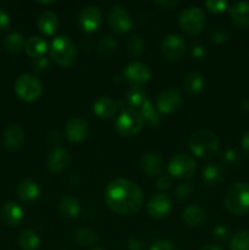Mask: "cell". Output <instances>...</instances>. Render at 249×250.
I'll list each match as a JSON object with an SVG mask.
<instances>
[{
    "instance_id": "37",
    "label": "cell",
    "mask_w": 249,
    "mask_h": 250,
    "mask_svg": "<svg viewBox=\"0 0 249 250\" xmlns=\"http://www.w3.org/2000/svg\"><path fill=\"white\" fill-rule=\"evenodd\" d=\"M210 39L216 44H225L229 41V34L225 28L215 27L210 32Z\"/></svg>"
},
{
    "instance_id": "47",
    "label": "cell",
    "mask_w": 249,
    "mask_h": 250,
    "mask_svg": "<svg viewBox=\"0 0 249 250\" xmlns=\"http://www.w3.org/2000/svg\"><path fill=\"white\" fill-rule=\"evenodd\" d=\"M128 248L129 250H142L143 249V242L137 237H132L128 241Z\"/></svg>"
},
{
    "instance_id": "42",
    "label": "cell",
    "mask_w": 249,
    "mask_h": 250,
    "mask_svg": "<svg viewBox=\"0 0 249 250\" xmlns=\"http://www.w3.org/2000/svg\"><path fill=\"white\" fill-rule=\"evenodd\" d=\"M172 185V178L170 175H161L156 181V187L161 190H166Z\"/></svg>"
},
{
    "instance_id": "41",
    "label": "cell",
    "mask_w": 249,
    "mask_h": 250,
    "mask_svg": "<svg viewBox=\"0 0 249 250\" xmlns=\"http://www.w3.org/2000/svg\"><path fill=\"white\" fill-rule=\"evenodd\" d=\"M49 66V61L45 56H39V58L33 59L32 61V68H33L36 72H43L44 70H46Z\"/></svg>"
},
{
    "instance_id": "38",
    "label": "cell",
    "mask_w": 249,
    "mask_h": 250,
    "mask_svg": "<svg viewBox=\"0 0 249 250\" xmlns=\"http://www.w3.org/2000/svg\"><path fill=\"white\" fill-rule=\"evenodd\" d=\"M194 187L190 182H183L176 188V198L178 200H186L192 195Z\"/></svg>"
},
{
    "instance_id": "31",
    "label": "cell",
    "mask_w": 249,
    "mask_h": 250,
    "mask_svg": "<svg viewBox=\"0 0 249 250\" xmlns=\"http://www.w3.org/2000/svg\"><path fill=\"white\" fill-rule=\"evenodd\" d=\"M139 112H141L142 117H143L144 122L149 125L150 127H156L160 124V112L158 111L156 106L154 107V105L151 104L150 100H146L144 103L143 106L139 109Z\"/></svg>"
},
{
    "instance_id": "24",
    "label": "cell",
    "mask_w": 249,
    "mask_h": 250,
    "mask_svg": "<svg viewBox=\"0 0 249 250\" xmlns=\"http://www.w3.org/2000/svg\"><path fill=\"white\" fill-rule=\"evenodd\" d=\"M183 220L190 227H199L205 221V210L198 205H189L183 210Z\"/></svg>"
},
{
    "instance_id": "40",
    "label": "cell",
    "mask_w": 249,
    "mask_h": 250,
    "mask_svg": "<svg viewBox=\"0 0 249 250\" xmlns=\"http://www.w3.org/2000/svg\"><path fill=\"white\" fill-rule=\"evenodd\" d=\"M149 250H177V248L172 242L167 241V239H158L151 244Z\"/></svg>"
},
{
    "instance_id": "49",
    "label": "cell",
    "mask_w": 249,
    "mask_h": 250,
    "mask_svg": "<svg viewBox=\"0 0 249 250\" xmlns=\"http://www.w3.org/2000/svg\"><path fill=\"white\" fill-rule=\"evenodd\" d=\"M156 4L159 6L164 7V9H173V7L180 4V1L178 0H164V1L159 0V1H156Z\"/></svg>"
},
{
    "instance_id": "51",
    "label": "cell",
    "mask_w": 249,
    "mask_h": 250,
    "mask_svg": "<svg viewBox=\"0 0 249 250\" xmlns=\"http://www.w3.org/2000/svg\"><path fill=\"white\" fill-rule=\"evenodd\" d=\"M241 109L244 111H249V98H244L241 102Z\"/></svg>"
},
{
    "instance_id": "14",
    "label": "cell",
    "mask_w": 249,
    "mask_h": 250,
    "mask_svg": "<svg viewBox=\"0 0 249 250\" xmlns=\"http://www.w3.org/2000/svg\"><path fill=\"white\" fill-rule=\"evenodd\" d=\"M102 19L103 15L99 7L89 5V6H85L81 10L80 15H78V23L83 31L90 33V32H94L99 28Z\"/></svg>"
},
{
    "instance_id": "22",
    "label": "cell",
    "mask_w": 249,
    "mask_h": 250,
    "mask_svg": "<svg viewBox=\"0 0 249 250\" xmlns=\"http://www.w3.org/2000/svg\"><path fill=\"white\" fill-rule=\"evenodd\" d=\"M58 209L62 216L67 217V219H75L80 215L81 205L75 197L66 194L59 202Z\"/></svg>"
},
{
    "instance_id": "18",
    "label": "cell",
    "mask_w": 249,
    "mask_h": 250,
    "mask_svg": "<svg viewBox=\"0 0 249 250\" xmlns=\"http://www.w3.org/2000/svg\"><path fill=\"white\" fill-rule=\"evenodd\" d=\"M229 15L232 17V21L238 28L249 29V2L248 1H238L234 2L229 7Z\"/></svg>"
},
{
    "instance_id": "4",
    "label": "cell",
    "mask_w": 249,
    "mask_h": 250,
    "mask_svg": "<svg viewBox=\"0 0 249 250\" xmlns=\"http://www.w3.org/2000/svg\"><path fill=\"white\" fill-rule=\"evenodd\" d=\"M50 56L60 67H70L77 56V50L68 36H58L50 45Z\"/></svg>"
},
{
    "instance_id": "26",
    "label": "cell",
    "mask_w": 249,
    "mask_h": 250,
    "mask_svg": "<svg viewBox=\"0 0 249 250\" xmlns=\"http://www.w3.org/2000/svg\"><path fill=\"white\" fill-rule=\"evenodd\" d=\"M48 50V43L42 37H32L24 44V51L29 58L37 59L39 56H44Z\"/></svg>"
},
{
    "instance_id": "28",
    "label": "cell",
    "mask_w": 249,
    "mask_h": 250,
    "mask_svg": "<svg viewBox=\"0 0 249 250\" xmlns=\"http://www.w3.org/2000/svg\"><path fill=\"white\" fill-rule=\"evenodd\" d=\"M203 180L210 186L219 185L222 180H224L225 171L221 165L219 164H209L203 170Z\"/></svg>"
},
{
    "instance_id": "32",
    "label": "cell",
    "mask_w": 249,
    "mask_h": 250,
    "mask_svg": "<svg viewBox=\"0 0 249 250\" xmlns=\"http://www.w3.org/2000/svg\"><path fill=\"white\" fill-rule=\"evenodd\" d=\"M24 44L26 43H24L23 36H22L21 33H19V32H12V33H10L4 41L5 49L12 54L19 53V51L23 48Z\"/></svg>"
},
{
    "instance_id": "2",
    "label": "cell",
    "mask_w": 249,
    "mask_h": 250,
    "mask_svg": "<svg viewBox=\"0 0 249 250\" xmlns=\"http://www.w3.org/2000/svg\"><path fill=\"white\" fill-rule=\"evenodd\" d=\"M188 146L195 156L209 159L216 155L219 151V138L209 129H197L190 134Z\"/></svg>"
},
{
    "instance_id": "30",
    "label": "cell",
    "mask_w": 249,
    "mask_h": 250,
    "mask_svg": "<svg viewBox=\"0 0 249 250\" xmlns=\"http://www.w3.org/2000/svg\"><path fill=\"white\" fill-rule=\"evenodd\" d=\"M19 244L22 250H37L41 244V239L38 233L33 229H23L20 233Z\"/></svg>"
},
{
    "instance_id": "5",
    "label": "cell",
    "mask_w": 249,
    "mask_h": 250,
    "mask_svg": "<svg viewBox=\"0 0 249 250\" xmlns=\"http://www.w3.org/2000/svg\"><path fill=\"white\" fill-rule=\"evenodd\" d=\"M180 28L188 36H198L205 28V14L198 6L186 7L178 19Z\"/></svg>"
},
{
    "instance_id": "45",
    "label": "cell",
    "mask_w": 249,
    "mask_h": 250,
    "mask_svg": "<svg viewBox=\"0 0 249 250\" xmlns=\"http://www.w3.org/2000/svg\"><path fill=\"white\" fill-rule=\"evenodd\" d=\"M227 236H228V229L224 225H219L214 229V237L217 241H225Z\"/></svg>"
},
{
    "instance_id": "12",
    "label": "cell",
    "mask_w": 249,
    "mask_h": 250,
    "mask_svg": "<svg viewBox=\"0 0 249 250\" xmlns=\"http://www.w3.org/2000/svg\"><path fill=\"white\" fill-rule=\"evenodd\" d=\"M172 210V200L167 194L158 193L149 199L146 205V211L150 217L156 220L164 219L167 216Z\"/></svg>"
},
{
    "instance_id": "17",
    "label": "cell",
    "mask_w": 249,
    "mask_h": 250,
    "mask_svg": "<svg viewBox=\"0 0 249 250\" xmlns=\"http://www.w3.org/2000/svg\"><path fill=\"white\" fill-rule=\"evenodd\" d=\"M2 142L7 150H19L24 143V132L20 126H10L2 134Z\"/></svg>"
},
{
    "instance_id": "11",
    "label": "cell",
    "mask_w": 249,
    "mask_h": 250,
    "mask_svg": "<svg viewBox=\"0 0 249 250\" xmlns=\"http://www.w3.org/2000/svg\"><path fill=\"white\" fill-rule=\"evenodd\" d=\"M182 105V95L176 89H165L156 98V109L160 114L170 115Z\"/></svg>"
},
{
    "instance_id": "39",
    "label": "cell",
    "mask_w": 249,
    "mask_h": 250,
    "mask_svg": "<svg viewBox=\"0 0 249 250\" xmlns=\"http://www.w3.org/2000/svg\"><path fill=\"white\" fill-rule=\"evenodd\" d=\"M205 6L212 14H221L228 6V2L227 1H212V0H209V1L205 2Z\"/></svg>"
},
{
    "instance_id": "15",
    "label": "cell",
    "mask_w": 249,
    "mask_h": 250,
    "mask_svg": "<svg viewBox=\"0 0 249 250\" xmlns=\"http://www.w3.org/2000/svg\"><path fill=\"white\" fill-rule=\"evenodd\" d=\"M66 137L72 143H81L88 136V125L81 117H72L65 126Z\"/></svg>"
},
{
    "instance_id": "48",
    "label": "cell",
    "mask_w": 249,
    "mask_h": 250,
    "mask_svg": "<svg viewBox=\"0 0 249 250\" xmlns=\"http://www.w3.org/2000/svg\"><path fill=\"white\" fill-rule=\"evenodd\" d=\"M241 146L243 149L244 154L249 156V131L244 132L243 136L241 138Z\"/></svg>"
},
{
    "instance_id": "9",
    "label": "cell",
    "mask_w": 249,
    "mask_h": 250,
    "mask_svg": "<svg viewBox=\"0 0 249 250\" xmlns=\"http://www.w3.org/2000/svg\"><path fill=\"white\" fill-rule=\"evenodd\" d=\"M109 26L115 33H126L133 26L132 17L121 5H112L107 14Z\"/></svg>"
},
{
    "instance_id": "6",
    "label": "cell",
    "mask_w": 249,
    "mask_h": 250,
    "mask_svg": "<svg viewBox=\"0 0 249 250\" xmlns=\"http://www.w3.org/2000/svg\"><path fill=\"white\" fill-rule=\"evenodd\" d=\"M42 92H43V84L41 80L31 73L21 75L15 82V93L23 102H34L41 97Z\"/></svg>"
},
{
    "instance_id": "35",
    "label": "cell",
    "mask_w": 249,
    "mask_h": 250,
    "mask_svg": "<svg viewBox=\"0 0 249 250\" xmlns=\"http://www.w3.org/2000/svg\"><path fill=\"white\" fill-rule=\"evenodd\" d=\"M231 250H249V231H241L234 234L229 243Z\"/></svg>"
},
{
    "instance_id": "53",
    "label": "cell",
    "mask_w": 249,
    "mask_h": 250,
    "mask_svg": "<svg viewBox=\"0 0 249 250\" xmlns=\"http://www.w3.org/2000/svg\"><path fill=\"white\" fill-rule=\"evenodd\" d=\"M93 250H102V249H93Z\"/></svg>"
},
{
    "instance_id": "36",
    "label": "cell",
    "mask_w": 249,
    "mask_h": 250,
    "mask_svg": "<svg viewBox=\"0 0 249 250\" xmlns=\"http://www.w3.org/2000/svg\"><path fill=\"white\" fill-rule=\"evenodd\" d=\"M117 48V43L115 41V38L112 36H103L100 38L99 43H98V51H99L102 55H111Z\"/></svg>"
},
{
    "instance_id": "19",
    "label": "cell",
    "mask_w": 249,
    "mask_h": 250,
    "mask_svg": "<svg viewBox=\"0 0 249 250\" xmlns=\"http://www.w3.org/2000/svg\"><path fill=\"white\" fill-rule=\"evenodd\" d=\"M141 166L143 172L145 173L148 177H156V176H161L163 172V160L159 155L153 153L144 154L143 158L141 160Z\"/></svg>"
},
{
    "instance_id": "50",
    "label": "cell",
    "mask_w": 249,
    "mask_h": 250,
    "mask_svg": "<svg viewBox=\"0 0 249 250\" xmlns=\"http://www.w3.org/2000/svg\"><path fill=\"white\" fill-rule=\"evenodd\" d=\"M199 250H224V249L219 246H215V244H207V246L202 247Z\"/></svg>"
},
{
    "instance_id": "10",
    "label": "cell",
    "mask_w": 249,
    "mask_h": 250,
    "mask_svg": "<svg viewBox=\"0 0 249 250\" xmlns=\"http://www.w3.org/2000/svg\"><path fill=\"white\" fill-rule=\"evenodd\" d=\"M124 77L132 87H142L149 82L151 77L150 68L143 62H132L126 66Z\"/></svg>"
},
{
    "instance_id": "13",
    "label": "cell",
    "mask_w": 249,
    "mask_h": 250,
    "mask_svg": "<svg viewBox=\"0 0 249 250\" xmlns=\"http://www.w3.org/2000/svg\"><path fill=\"white\" fill-rule=\"evenodd\" d=\"M186 51V43L177 34H168L161 43V53L168 61H177Z\"/></svg>"
},
{
    "instance_id": "29",
    "label": "cell",
    "mask_w": 249,
    "mask_h": 250,
    "mask_svg": "<svg viewBox=\"0 0 249 250\" xmlns=\"http://www.w3.org/2000/svg\"><path fill=\"white\" fill-rule=\"evenodd\" d=\"M127 104L131 106V109L138 110L144 105V103L148 100L145 94V90L142 87H131L127 90L126 94Z\"/></svg>"
},
{
    "instance_id": "25",
    "label": "cell",
    "mask_w": 249,
    "mask_h": 250,
    "mask_svg": "<svg viewBox=\"0 0 249 250\" xmlns=\"http://www.w3.org/2000/svg\"><path fill=\"white\" fill-rule=\"evenodd\" d=\"M38 185L32 180H24L17 186V194L23 202H34L39 197Z\"/></svg>"
},
{
    "instance_id": "1",
    "label": "cell",
    "mask_w": 249,
    "mask_h": 250,
    "mask_svg": "<svg viewBox=\"0 0 249 250\" xmlns=\"http://www.w3.org/2000/svg\"><path fill=\"white\" fill-rule=\"evenodd\" d=\"M105 202L116 214L132 215L142 208L143 194L137 183L126 178H116L105 189Z\"/></svg>"
},
{
    "instance_id": "3",
    "label": "cell",
    "mask_w": 249,
    "mask_h": 250,
    "mask_svg": "<svg viewBox=\"0 0 249 250\" xmlns=\"http://www.w3.org/2000/svg\"><path fill=\"white\" fill-rule=\"evenodd\" d=\"M225 204L231 214L241 216L249 211V183L237 182L228 188Z\"/></svg>"
},
{
    "instance_id": "44",
    "label": "cell",
    "mask_w": 249,
    "mask_h": 250,
    "mask_svg": "<svg viewBox=\"0 0 249 250\" xmlns=\"http://www.w3.org/2000/svg\"><path fill=\"white\" fill-rule=\"evenodd\" d=\"M238 154L234 150H232V149H227L224 153V161L226 164H228V165H236L238 163Z\"/></svg>"
},
{
    "instance_id": "7",
    "label": "cell",
    "mask_w": 249,
    "mask_h": 250,
    "mask_svg": "<svg viewBox=\"0 0 249 250\" xmlns=\"http://www.w3.org/2000/svg\"><path fill=\"white\" fill-rule=\"evenodd\" d=\"M143 125L144 120L138 110L126 109L122 110L121 115L117 117L116 122H115V128L120 136L132 137L142 131Z\"/></svg>"
},
{
    "instance_id": "23",
    "label": "cell",
    "mask_w": 249,
    "mask_h": 250,
    "mask_svg": "<svg viewBox=\"0 0 249 250\" xmlns=\"http://www.w3.org/2000/svg\"><path fill=\"white\" fill-rule=\"evenodd\" d=\"M38 27L42 33L46 36H53L59 28V17L53 11H44L38 19Z\"/></svg>"
},
{
    "instance_id": "8",
    "label": "cell",
    "mask_w": 249,
    "mask_h": 250,
    "mask_svg": "<svg viewBox=\"0 0 249 250\" xmlns=\"http://www.w3.org/2000/svg\"><path fill=\"white\" fill-rule=\"evenodd\" d=\"M195 172H197V163L188 154H177L171 159L168 164V175L176 178L188 180L193 177Z\"/></svg>"
},
{
    "instance_id": "16",
    "label": "cell",
    "mask_w": 249,
    "mask_h": 250,
    "mask_svg": "<svg viewBox=\"0 0 249 250\" xmlns=\"http://www.w3.org/2000/svg\"><path fill=\"white\" fill-rule=\"evenodd\" d=\"M68 164H70V154L60 146L53 149L46 159V167L53 173L63 172L67 168Z\"/></svg>"
},
{
    "instance_id": "27",
    "label": "cell",
    "mask_w": 249,
    "mask_h": 250,
    "mask_svg": "<svg viewBox=\"0 0 249 250\" xmlns=\"http://www.w3.org/2000/svg\"><path fill=\"white\" fill-rule=\"evenodd\" d=\"M204 77L199 72H189L183 81V88L188 94H198L204 89Z\"/></svg>"
},
{
    "instance_id": "33",
    "label": "cell",
    "mask_w": 249,
    "mask_h": 250,
    "mask_svg": "<svg viewBox=\"0 0 249 250\" xmlns=\"http://www.w3.org/2000/svg\"><path fill=\"white\" fill-rule=\"evenodd\" d=\"M76 241L81 244V246L89 247L93 246L95 242L98 241L97 233L93 229H87V227H82V229H77L75 233Z\"/></svg>"
},
{
    "instance_id": "46",
    "label": "cell",
    "mask_w": 249,
    "mask_h": 250,
    "mask_svg": "<svg viewBox=\"0 0 249 250\" xmlns=\"http://www.w3.org/2000/svg\"><path fill=\"white\" fill-rule=\"evenodd\" d=\"M192 56L194 59H197V60H202V59H204L205 56V48L204 46L199 45V44H194V45L192 46Z\"/></svg>"
},
{
    "instance_id": "34",
    "label": "cell",
    "mask_w": 249,
    "mask_h": 250,
    "mask_svg": "<svg viewBox=\"0 0 249 250\" xmlns=\"http://www.w3.org/2000/svg\"><path fill=\"white\" fill-rule=\"evenodd\" d=\"M144 39L141 34H133L127 41V51L131 54L132 56L141 55L144 51Z\"/></svg>"
},
{
    "instance_id": "21",
    "label": "cell",
    "mask_w": 249,
    "mask_h": 250,
    "mask_svg": "<svg viewBox=\"0 0 249 250\" xmlns=\"http://www.w3.org/2000/svg\"><path fill=\"white\" fill-rule=\"evenodd\" d=\"M1 219L9 226H17L23 220V210L14 202H7L1 208Z\"/></svg>"
},
{
    "instance_id": "52",
    "label": "cell",
    "mask_w": 249,
    "mask_h": 250,
    "mask_svg": "<svg viewBox=\"0 0 249 250\" xmlns=\"http://www.w3.org/2000/svg\"><path fill=\"white\" fill-rule=\"evenodd\" d=\"M39 4H43V5H49V4H55V1H39Z\"/></svg>"
},
{
    "instance_id": "43",
    "label": "cell",
    "mask_w": 249,
    "mask_h": 250,
    "mask_svg": "<svg viewBox=\"0 0 249 250\" xmlns=\"http://www.w3.org/2000/svg\"><path fill=\"white\" fill-rule=\"evenodd\" d=\"M10 24H11V21H10L9 14L5 10L0 9V33L7 31L10 28Z\"/></svg>"
},
{
    "instance_id": "20",
    "label": "cell",
    "mask_w": 249,
    "mask_h": 250,
    "mask_svg": "<svg viewBox=\"0 0 249 250\" xmlns=\"http://www.w3.org/2000/svg\"><path fill=\"white\" fill-rule=\"evenodd\" d=\"M116 104L114 100L107 95L99 97L93 104V112L97 115L99 119L107 120L116 114Z\"/></svg>"
}]
</instances>
